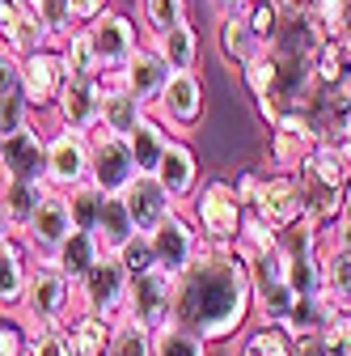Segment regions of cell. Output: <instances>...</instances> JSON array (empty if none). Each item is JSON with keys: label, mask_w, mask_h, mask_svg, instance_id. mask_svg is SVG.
I'll use <instances>...</instances> for the list:
<instances>
[{"label": "cell", "mask_w": 351, "mask_h": 356, "mask_svg": "<svg viewBox=\"0 0 351 356\" xmlns=\"http://www.w3.org/2000/svg\"><path fill=\"white\" fill-rule=\"evenodd\" d=\"M254 314V293L246 259L229 246H199L191 267L173 276V309L169 327H182L203 343L233 339Z\"/></svg>", "instance_id": "1"}, {"label": "cell", "mask_w": 351, "mask_h": 356, "mask_svg": "<svg viewBox=\"0 0 351 356\" xmlns=\"http://www.w3.org/2000/svg\"><path fill=\"white\" fill-rule=\"evenodd\" d=\"M76 314V284H68L47 259H34V276H30V289L22 297V309L17 318L30 335L38 331H64Z\"/></svg>", "instance_id": "2"}, {"label": "cell", "mask_w": 351, "mask_h": 356, "mask_svg": "<svg viewBox=\"0 0 351 356\" xmlns=\"http://www.w3.org/2000/svg\"><path fill=\"white\" fill-rule=\"evenodd\" d=\"M195 229L207 246H237V234H241V220H246V208L233 191L229 178H207V183L195 191Z\"/></svg>", "instance_id": "3"}, {"label": "cell", "mask_w": 351, "mask_h": 356, "mask_svg": "<svg viewBox=\"0 0 351 356\" xmlns=\"http://www.w3.org/2000/svg\"><path fill=\"white\" fill-rule=\"evenodd\" d=\"M246 272H250V293H254V309L262 314V323L284 327V318L292 314V305H296V293L288 284V267H284L280 250L267 246V250L250 254Z\"/></svg>", "instance_id": "4"}, {"label": "cell", "mask_w": 351, "mask_h": 356, "mask_svg": "<svg viewBox=\"0 0 351 356\" xmlns=\"http://www.w3.org/2000/svg\"><path fill=\"white\" fill-rule=\"evenodd\" d=\"M127 289H131V280L119 267V259L102 254L94 263V272L76 284V314H94L102 323H123V314H127Z\"/></svg>", "instance_id": "5"}, {"label": "cell", "mask_w": 351, "mask_h": 356, "mask_svg": "<svg viewBox=\"0 0 351 356\" xmlns=\"http://www.w3.org/2000/svg\"><path fill=\"white\" fill-rule=\"evenodd\" d=\"M85 38H89V51H94V64H98L102 81L106 76H119L127 68V60L140 51V30H136V22H131L127 13H119V9H106L98 22L85 26Z\"/></svg>", "instance_id": "6"}, {"label": "cell", "mask_w": 351, "mask_h": 356, "mask_svg": "<svg viewBox=\"0 0 351 356\" xmlns=\"http://www.w3.org/2000/svg\"><path fill=\"white\" fill-rule=\"evenodd\" d=\"M89 165H94V145L85 131H55L47 140V191H76L89 187Z\"/></svg>", "instance_id": "7"}, {"label": "cell", "mask_w": 351, "mask_h": 356, "mask_svg": "<svg viewBox=\"0 0 351 356\" xmlns=\"http://www.w3.org/2000/svg\"><path fill=\"white\" fill-rule=\"evenodd\" d=\"M89 145H94V165H89V187H98L102 195H123L131 183L140 178L136 157H131L127 136H110V131L94 127L89 131Z\"/></svg>", "instance_id": "8"}, {"label": "cell", "mask_w": 351, "mask_h": 356, "mask_svg": "<svg viewBox=\"0 0 351 356\" xmlns=\"http://www.w3.org/2000/svg\"><path fill=\"white\" fill-rule=\"evenodd\" d=\"M254 212L267 229L284 234L288 225H296V220L305 216V187H300V178L296 174H262V183H258V195L254 204L246 208Z\"/></svg>", "instance_id": "9"}, {"label": "cell", "mask_w": 351, "mask_h": 356, "mask_svg": "<svg viewBox=\"0 0 351 356\" xmlns=\"http://www.w3.org/2000/svg\"><path fill=\"white\" fill-rule=\"evenodd\" d=\"M169 309H173V276H165L161 267L136 276L127 289V323H136L144 331H165L169 327Z\"/></svg>", "instance_id": "10"}, {"label": "cell", "mask_w": 351, "mask_h": 356, "mask_svg": "<svg viewBox=\"0 0 351 356\" xmlns=\"http://www.w3.org/2000/svg\"><path fill=\"white\" fill-rule=\"evenodd\" d=\"M148 242H153V259H157V267L165 276H182L191 267V259L199 254V246H203L195 220L187 212H178V208H173L161 225L148 234Z\"/></svg>", "instance_id": "11"}, {"label": "cell", "mask_w": 351, "mask_h": 356, "mask_svg": "<svg viewBox=\"0 0 351 356\" xmlns=\"http://www.w3.org/2000/svg\"><path fill=\"white\" fill-rule=\"evenodd\" d=\"M322 140V127L314 123L309 111H292L271 127V165L275 174H296L305 165V157L314 153V145Z\"/></svg>", "instance_id": "12"}, {"label": "cell", "mask_w": 351, "mask_h": 356, "mask_svg": "<svg viewBox=\"0 0 351 356\" xmlns=\"http://www.w3.org/2000/svg\"><path fill=\"white\" fill-rule=\"evenodd\" d=\"M0 178L47 187V136L30 123L17 136L0 140Z\"/></svg>", "instance_id": "13"}, {"label": "cell", "mask_w": 351, "mask_h": 356, "mask_svg": "<svg viewBox=\"0 0 351 356\" xmlns=\"http://www.w3.org/2000/svg\"><path fill=\"white\" fill-rule=\"evenodd\" d=\"M102 89L106 81L102 76H68L60 98H55V119L64 131H89L102 123Z\"/></svg>", "instance_id": "14"}, {"label": "cell", "mask_w": 351, "mask_h": 356, "mask_svg": "<svg viewBox=\"0 0 351 356\" xmlns=\"http://www.w3.org/2000/svg\"><path fill=\"white\" fill-rule=\"evenodd\" d=\"M68 81V68H64V56L60 47H47V51H34L22 60V98L30 102V111H55V98Z\"/></svg>", "instance_id": "15"}, {"label": "cell", "mask_w": 351, "mask_h": 356, "mask_svg": "<svg viewBox=\"0 0 351 356\" xmlns=\"http://www.w3.org/2000/svg\"><path fill=\"white\" fill-rule=\"evenodd\" d=\"M157 111H161V123H169L173 131H182V136L195 131L199 119H203V81H199V72H173Z\"/></svg>", "instance_id": "16"}, {"label": "cell", "mask_w": 351, "mask_h": 356, "mask_svg": "<svg viewBox=\"0 0 351 356\" xmlns=\"http://www.w3.org/2000/svg\"><path fill=\"white\" fill-rule=\"evenodd\" d=\"M169 76H173V68H169V64H165V60L148 47V42H140V51L127 60V68H123L114 81H119V85L127 89V94H131V98H136V102L148 111V106H157V102H161V94H165Z\"/></svg>", "instance_id": "17"}, {"label": "cell", "mask_w": 351, "mask_h": 356, "mask_svg": "<svg viewBox=\"0 0 351 356\" xmlns=\"http://www.w3.org/2000/svg\"><path fill=\"white\" fill-rule=\"evenodd\" d=\"M68 234H72L68 195L47 191V195H42V204H38V212H34V220L22 229V238L30 242V250H34L38 259H51V254L64 246V238H68Z\"/></svg>", "instance_id": "18"}, {"label": "cell", "mask_w": 351, "mask_h": 356, "mask_svg": "<svg viewBox=\"0 0 351 356\" xmlns=\"http://www.w3.org/2000/svg\"><path fill=\"white\" fill-rule=\"evenodd\" d=\"M34 250L22 234H13L5 246H0V314H17L22 309V297L30 289V276H34Z\"/></svg>", "instance_id": "19"}, {"label": "cell", "mask_w": 351, "mask_h": 356, "mask_svg": "<svg viewBox=\"0 0 351 356\" xmlns=\"http://www.w3.org/2000/svg\"><path fill=\"white\" fill-rule=\"evenodd\" d=\"M157 187L173 200V208H178V200L195 195L199 191V161H195V149L187 140H169L161 165H157Z\"/></svg>", "instance_id": "20"}, {"label": "cell", "mask_w": 351, "mask_h": 356, "mask_svg": "<svg viewBox=\"0 0 351 356\" xmlns=\"http://www.w3.org/2000/svg\"><path fill=\"white\" fill-rule=\"evenodd\" d=\"M123 204H127V212H131V225H136V234H153L161 220L173 212V200L157 187L153 174H140L136 183L123 191Z\"/></svg>", "instance_id": "21"}, {"label": "cell", "mask_w": 351, "mask_h": 356, "mask_svg": "<svg viewBox=\"0 0 351 356\" xmlns=\"http://www.w3.org/2000/svg\"><path fill=\"white\" fill-rule=\"evenodd\" d=\"M322 301L334 314H351V250L334 242L322 246Z\"/></svg>", "instance_id": "22"}, {"label": "cell", "mask_w": 351, "mask_h": 356, "mask_svg": "<svg viewBox=\"0 0 351 356\" xmlns=\"http://www.w3.org/2000/svg\"><path fill=\"white\" fill-rule=\"evenodd\" d=\"M102 259V246H98V238L94 234H80V229H72L68 238H64V246L47 259L55 272L68 280V284H80L85 276L94 272V263Z\"/></svg>", "instance_id": "23"}, {"label": "cell", "mask_w": 351, "mask_h": 356, "mask_svg": "<svg viewBox=\"0 0 351 356\" xmlns=\"http://www.w3.org/2000/svg\"><path fill=\"white\" fill-rule=\"evenodd\" d=\"M144 115H148V111L131 98L114 76H106V89H102V123H98V127L110 131V136H131Z\"/></svg>", "instance_id": "24"}, {"label": "cell", "mask_w": 351, "mask_h": 356, "mask_svg": "<svg viewBox=\"0 0 351 356\" xmlns=\"http://www.w3.org/2000/svg\"><path fill=\"white\" fill-rule=\"evenodd\" d=\"M169 140H173V136L165 131V123H161L157 115H144V119L136 123V131L127 136L131 157H136V170H140V174H157V165H161Z\"/></svg>", "instance_id": "25"}, {"label": "cell", "mask_w": 351, "mask_h": 356, "mask_svg": "<svg viewBox=\"0 0 351 356\" xmlns=\"http://www.w3.org/2000/svg\"><path fill=\"white\" fill-rule=\"evenodd\" d=\"M148 47H153L173 72H195V60H199V34H195L191 22L173 26V30H165V34H153Z\"/></svg>", "instance_id": "26"}, {"label": "cell", "mask_w": 351, "mask_h": 356, "mask_svg": "<svg viewBox=\"0 0 351 356\" xmlns=\"http://www.w3.org/2000/svg\"><path fill=\"white\" fill-rule=\"evenodd\" d=\"M216 42H221V56L233 64V68H246V64H254L262 51V42L254 38V30L241 22V13H229V17H221V30H216Z\"/></svg>", "instance_id": "27"}, {"label": "cell", "mask_w": 351, "mask_h": 356, "mask_svg": "<svg viewBox=\"0 0 351 356\" xmlns=\"http://www.w3.org/2000/svg\"><path fill=\"white\" fill-rule=\"evenodd\" d=\"M300 170L309 174V178H318V183L334 187V191H347V187H351V161H347V153H343L339 145H330V140H318ZM300 170H296V174H300Z\"/></svg>", "instance_id": "28"}, {"label": "cell", "mask_w": 351, "mask_h": 356, "mask_svg": "<svg viewBox=\"0 0 351 356\" xmlns=\"http://www.w3.org/2000/svg\"><path fill=\"white\" fill-rule=\"evenodd\" d=\"M47 47H55V42H51L47 26L38 22L34 5H26V9H22V17L13 22V30H9V34H0V51H9L13 60H26V56H34V51H47Z\"/></svg>", "instance_id": "29"}, {"label": "cell", "mask_w": 351, "mask_h": 356, "mask_svg": "<svg viewBox=\"0 0 351 356\" xmlns=\"http://www.w3.org/2000/svg\"><path fill=\"white\" fill-rule=\"evenodd\" d=\"M102 254H119L131 238H136V225H131V212L123 204V195H106L102 204V216H98V229H94Z\"/></svg>", "instance_id": "30"}, {"label": "cell", "mask_w": 351, "mask_h": 356, "mask_svg": "<svg viewBox=\"0 0 351 356\" xmlns=\"http://www.w3.org/2000/svg\"><path fill=\"white\" fill-rule=\"evenodd\" d=\"M42 195H47V187H34V183H13V178H0V212L9 216L13 234H22V229L30 225V220H34V212H38Z\"/></svg>", "instance_id": "31"}, {"label": "cell", "mask_w": 351, "mask_h": 356, "mask_svg": "<svg viewBox=\"0 0 351 356\" xmlns=\"http://www.w3.org/2000/svg\"><path fill=\"white\" fill-rule=\"evenodd\" d=\"M330 323H334V309H330L322 297H300V301L292 305V314L284 318V331L292 335V343H305V339L326 335Z\"/></svg>", "instance_id": "32"}, {"label": "cell", "mask_w": 351, "mask_h": 356, "mask_svg": "<svg viewBox=\"0 0 351 356\" xmlns=\"http://www.w3.org/2000/svg\"><path fill=\"white\" fill-rule=\"evenodd\" d=\"M309 17L318 22L326 42L351 38V0H309Z\"/></svg>", "instance_id": "33"}, {"label": "cell", "mask_w": 351, "mask_h": 356, "mask_svg": "<svg viewBox=\"0 0 351 356\" xmlns=\"http://www.w3.org/2000/svg\"><path fill=\"white\" fill-rule=\"evenodd\" d=\"M237 356H296V343H292V335H288L284 327L262 323V327L246 331V339H241V352H237Z\"/></svg>", "instance_id": "34"}, {"label": "cell", "mask_w": 351, "mask_h": 356, "mask_svg": "<svg viewBox=\"0 0 351 356\" xmlns=\"http://www.w3.org/2000/svg\"><path fill=\"white\" fill-rule=\"evenodd\" d=\"M237 13H241V22L254 30V38L262 42V47H271L275 34H280V26H284V13H280L275 0H250V5H241Z\"/></svg>", "instance_id": "35"}, {"label": "cell", "mask_w": 351, "mask_h": 356, "mask_svg": "<svg viewBox=\"0 0 351 356\" xmlns=\"http://www.w3.org/2000/svg\"><path fill=\"white\" fill-rule=\"evenodd\" d=\"M102 204H106V195H102L98 187H76V191H68V216H72V229L94 234V229H98V216H102Z\"/></svg>", "instance_id": "36"}, {"label": "cell", "mask_w": 351, "mask_h": 356, "mask_svg": "<svg viewBox=\"0 0 351 356\" xmlns=\"http://www.w3.org/2000/svg\"><path fill=\"white\" fill-rule=\"evenodd\" d=\"M106 356H153V331L127 323V318L114 323V335H110Z\"/></svg>", "instance_id": "37"}, {"label": "cell", "mask_w": 351, "mask_h": 356, "mask_svg": "<svg viewBox=\"0 0 351 356\" xmlns=\"http://www.w3.org/2000/svg\"><path fill=\"white\" fill-rule=\"evenodd\" d=\"M60 56H64L68 76H102L98 64H94V51H89V38H85V30H72V34L60 42Z\"/></svg>", "instance_id": "38"}, {"label": "cell", "mask_w": 351, "mask_h": 356, "mask_svg": "<svg viewBox=\"0 0 351 356\" xmlns=\"http://www.w3.org/2000/svg\"><path fill=\"white\" fill-rule=\"evenodd\" d=\"M153 356H207V343L182 327H165L153 335Z\"/></svg>", "instance_id": "39"}, {"label": "cell", "mask_w": 351, "mask_h": 356, "mask_svg": "<svg viewBox=\"0 0 351 356\" xmlns=\"http://www.w3.org/2000/svg\"><path fill=\"white\" fill-rule=\"evenodd\" d=\"M140 9H144V26L153 34H165L187 22V0H140Z\"/></svg>", "instance_id": "40"}, {"label": "cell", "mask_w": 351, "mask_h": 356, "mask_svg": "<svg viewBox=\"0 0 351 356\" xmlns=\"http://www.w3.org/2000/svg\"><path fill=\"white\" fill-rule=\"evenodd\" d=\"M30 5H34L38 22L47 26V34H51L55 47H60V42L76 30V26H72V13H68V0H30Z\"/></svg>", "instance_id": "41"}, {"label": "cell", "mask_w": 351, "mask_h": 356, "mask_svg": "<svg viewBox=\"0 0 351 356\" xmlns=\"http://www.w3.org/2000/svg\"><path fill=\"white\" fill-rule=\"evenodd\" d=\"M114 259H119V267L127 272V280H136V276H144V272H153V267H157L148 234H136V238H131V242H127V246H123Z\"/></svg>", "instance_id": "42"}, {"label": "cell", "mask_w": 351, "mask_h": 356, "mask_svg": "<svg viewBox=\"0 0 351 356\" xmlns=\"http://www.w3.org/2000/svg\"><path fill=\"white\" fill-rule=\"evenodd\" d=\"M30 123H34V111H30V102L22 98V89H17V94H5V98H0V140L17 136V131H26Z\"/></svg>", "instance_id": "43"}, {"label": "cell", "mask_w": 351, "mask_h": 356, "mask_svg": "<svg viewBox=\"0 0 351 356\" xmlns=\"http://www.w3.org/2000/svg\"><path fill=\"white\" fill-rule=\"evenodd\" d=\"M85 343H89L98 356H106V348H110V335H114V323H102V318H94V314H72V323H68Z\"/></svg>", "instance_id": "44"}, {"label": "cell", "mask_w": 351, "mask_h": 356, "mask_svg": "<svg viewBox=\"0 0 351 356\" xmlns=\"http://www.w3.org/2000/svg\"><path fill=\"white\" fill-rule=\"evenodd\" d=\"M30 331L22 327L17 314H0V356H26Z\"/></svg>", "instance_id": "45"}, {"label": "cell", "mask_w": 351, "mask_h": 356, "mask_svg": "<svg viewBox=\"0 0 351 356\" xmlns=\"http://www.w3.org/2000/svg\"><path fill=\"white\" fill-rule=\"evenodd\" d=\"M326 356H351V314H334V323L326 327V335H318Z\"/></svg>", "instance_id": "46"}, {"label": "cell", "mask_w": 351, "mask_h": 356, "mask_svg": "<svg viewBox=\"0 0 351 356\" xmlns=\"http://www.w3.org/2000/svg\"><path fill=\"white\" fill-rule=\"evenodd\" d=\"M106 9H110V0H68V13H72V26L76 30H85L89 22H98Z\"/></svg>", "instance_id": "47"}, {"label": "cell", "mask_w": 351, "mask_h": 356, "mask_svg": "<svg viewBox=\"0 0 351 356\" xmlns=\"http://www.w3.org/2000/svg\"><path fill=\"white\" fill-rule=\"evenodd\" d=\"M26 356H64V335L60 331H38V335H30Z\"/></svg>", "instance_id": "48"}, {"label": "cell", "mask_w": 351, "mask_h": 356, "mask_svg": "<svg viewBox=\"0 0 351 356\" xmlns=\"http://www.w3.org/2000/svg\"><path fill=\"white\" fill-rule=\"evenodd\" d=\"M22 89V60H13L9 51H0V98Z\"/></svg>", "instance_id": "49"}, {"label": "cell", "mask_w": 351, "mask_h": 356, "mask_svg": "<svg viewBox=\"0 0 351 356\" xmlns=\"http://www.w3.org/2000/svg\"><path fill=\"white\" fill-rule=\"evenodd\" d=\"M334 246L351 250V187L343 191V212H339V229H334Z\"/></svg>", "instance_id": "50"}, {"label": "cell", "mask_w": 351, "mask_h": 356, "mask_svg": "<svg viewBox=\"0 0 351 356\" xmlns=\"http://www.w3.org/2000/svg\"><path fill=\"white\" fill-rule=\"evenodd\" d=\"M30 5V0H0V34H9L13 22L22 17V9Z\"/></svg>", "instance_id": "51"}, {"label": "cell", "mask_w": 351, "mask_h": 356, "mask_svg": "<svg viewBox=\"0 0 351 356\" xmlns=\"http://www.w3.org/2000/svg\"><path fill=\"white\" fill-rule=\"evenodd\" d=\"M60 335H64V356H98V352H94L89 343H85V339H80L72 327H64Z\"/></svg>", "instance_id": "52"}, {"label": "cell", "mask_w": 351, "mask_h": 356, "mask_svg": "<svg viewBox=\"0 0 351 356\" xmlns=\"http://www.w3.org/2000/svg\"><path fill=\"white\" fill-rule=\"evenodd\" d=\"M296 356H326V352L318 339H305V343H296Z\"/></svg>", "instance_id": "53"}, {"label": "cell", "mask_w": 351, "mask_h": 356, "mask_svg": "<svg viewBox=\"0 0 351 356\" xmlns=\"http://www.w3.org/2000/svg\"><path fill=\"white\" fill-rule=\"evenodd\" d=\"M241 5H250V0H216V9H221V17H229V13H237Z\"/></svg>", "instance_id": "54"}, {"label": "cell", "mask_w": 351, "mask_h": 356, "mask_svg": "<svg viewBox=\"0 0 351 356\" xmlns=\"http://www.w3.org/2000/svg\"><path fill=\"white\" fill-rule=\"evenodd\" d=\"M9 238H13V225H9V216H5V212H0V246H5Z\"/></svg>", "instance_id": "55"}, {"label": "cell", "mask_w": 351, "mask_h": 356, "mask_svg": "<svg viewBox=\"0 0 351 356\" xmlns=\"http://www.w3.org/2000/svg\"><path fill=\"white\" fill-rule=\"evenodd\" d=\"M339 47H343V60H347V72H351V38H343V42H339Z\"/></svg>", "instance_id": "56"}]
</instances>
